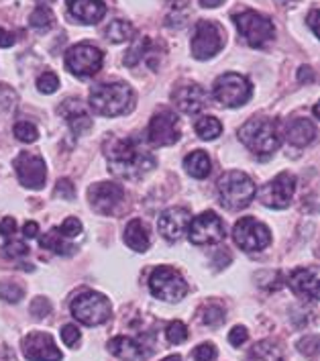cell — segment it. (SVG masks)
Wrapping results in <instances>:
<instances>
[{
  "mask_svg": "<svg viewBox=\"0 0 320 361\" xmlns=\"http://www.w3.org/2000/svg\"><path fill=\"white\" fill-rule=\"evenodd\" d=\"M106 161L114 176L123 180H141L155 168L153 153L137 137L116 139L106 149Z\"/></svg>",
  "mask_w": 320,
  "mask_h": 361,
  "instance_id": "cell-1",
  "label": "cell"
},
{
  "mask_svg": "<svg viewBox=\"0 0 320 361\" xmlns=\"http://www.w3.org/2000/svg\"><path fill=\"white\" fill-rule=\"evenodd\" d=\"M90 109L102 116H121L129 114L135 106V92L127 82H106L92 86L90 90Z\"/></svg>",
  "mask_w": 320,
  "mask_h": 361,
  "instance_id": "cell-2",
  "label": "cell"
},
{
  "mask_svg": "<svg viewBox=\"0 0 320 361\" xmlns=\"http://www.w3.org/2000/svg\"><path fill=\"white\" fill-rule=\"evenodd\" d=\"M239 141L245 145L247 149L259 157H269L273 152H278L282 139L278 133V125L271 118L265 116H253L249 118L245 125L239 127Z\"/></svg>",
  "mask_w": 320,
  "mask_h": 361,
  "instance_id": "cell-3",
  "label": "cell"
},
{
  "mask_svg": "<svg viewBox=\"0 0 320 361\" xmlns=\"http://www.w3.org/2000/svg\"><path fill=\"white\" fill-rule=\"evenodd\" d=\"M221 204L228 210H241L247 209L251 204V200L255 198V184L253 180L247 176L245 171H226L219 178L216 184Z\"/></svg>",
  "mask_w": 320,
  "mask_h": 361,
  "instance_id": "cell-4",
  "label": "cell"
},
{
  "mask_svg": "<svg viewBox=\"0 0 320 361\" xmlns=\"http://www.w3.org/2000/svg\"><path fill=\"white\" fill-rule=\"evenodd\" d=\"M233 20L237 25V31L241 33V37L245 39L247 45L261 49L265 45H269L276 37V27L271 19L264 17L261 13L255 11H241L237 15H233Z\"/></svg>",
  "mask_w": 320,
  "mask_h": 361,
  "instance_id": "cell-5",
  "label": "cell"
},
{
  "mask_svg": "<svg viewBox=\"0 0 320 361\" xmlns=\"http://www.w3.org/2000/svg\"><path fill=\"white\" fill-rule=\"evenodd\" d=\"M253 94V86L245 76L241 74H235V72H228L223 74L214 80V86H212V96L214 100L226 106V109H239L247 104V100Z\"/></svg>",
  "mask_w": 320,
  "mask_h": 361,
  "instance_id": "cell-6",
  "label": "cell"
},
{
  "mask_svg": "<svg viewBox=\"0 0 320 361\" xmlns=\"http://www.w3.org/2000/svg\"><path fill=\"white\" fill-rule=\"evenodd\" d=\"M72 317L86 326H98L111 317V302L104 294L86 290L72 300Z\"/></svg>",
  "mask_w": 320,
  "mask_h": 361,
  "instance_id": "cell-7",
  "label": "cell"
},
{
  "mask_svg": "<svg viewBox=\"0 0 320 361\" xmlns=\"http://www.w3.org/2000/svg\"><path fill=\"white\" fill-rule=\"evenodd\" d=\"M149 292L164 302H180L188 294V284L178 269L161 266L151 271Z\"/></svg>",
  "mask_w": 320,
  "mask_h": 361,
  "instance_id": "cell-8",
  "label": "cell"
},
{
  "mask_svg": "<svg viewBox=\"0 0 320 361\" xmlns=\"http://www.w3.org/2000/svg\"><path fill=\"white\" fill-rule=\"evenodd\" d=\"M192 56L200 61H207L216 56L225 47V29L214 20H198L192 37Z\"/></svg>",
  "mask_w": 320,
  "mask_h": 361,
  "instance_id": "cell-9",
  "label": "cell"
},
{
  "mask_svg": "<svg viewBox=\"0 0 320 361\" xmlns=\"http://www.w3.org/2000/svg\"><path fill=\"white\" fill-rule=\"evenodd\" d=\"M102 61H104L102 49H98L92 43H78L66 54V68L70 74L78 78L96 76L102 68Z\"/></svg>",
  "mask_w": 320,
  "mask_h": 361,
  "instance_id": "cell-10",
  "label": "cell"
},
{
  "mask_svg": "<svg viewBox=\"0 0 320 361\" xmlns=\"http://www.w3.org/2000/svg\"><path fill=\"white\" fill-rule=\"evenodd\" d=\"M233 239L239 245V249H243L245 253H259L269 247L271 233L264 223L255 221L253 216H243L233 227Z\"/></svg>",
  "mask_w": 320,
  "mask_h": 361,
  "instance_id": "cell-11",
  "label": "cell"
},
{
  "mask_svg": "<svg viewBox=\"0 0 320 361\" xmlns=\"http://www.w3.org/2000/svg\"><path fill=\"white\" fill-rule=\"evenodd\" d=\"M188 235L194 245H216L225 241V223L214 210H207L190 221Z\"/></svg>",
  "mask_w": 320,
  "mask_h": 361,
  "instance_id": "cell-12",
  "label": "cell"
},
{
  "mask_svg": "<svg viewBox=\"0 0 320 361\" xmlns=\"http://www.w3.org/2000/svg\"><path fill=\"white\" fill-rule=\"evenodd\" d=\"M294 192H296V178L288 171H282L259 190V200L267 209L283 210L290 207Z\"/></svg>",
  "mask_w": 320,
  "mask_h": 361,
  "instance_id": "cell-13",
  "label": "cell"
},
{
  "mask_svg": "<svg viewBox=\"0 0 320 361\" xmlns=\"http://www.w3.org/2000/svg\"><path fill=\"white\" fill-rule=\"evenodd\" d=\"M88 200L98 214L113 216L125 204V188L114 182H96L88 190Z\"/></svg>",
  "mask_w": 320,
  "mask_h": 361,
  "instance_id": "cell-14",
  "label": "cell"
},
{
  "mask_svg": "<svg viewBox=\"0 0 320 361\" xmlns=\"http://www.w3.org/2000/svg\"><path fill=\"white\" fill-rule=\"evenodd\" d=\"M182 137L180 118L170 109H159L149 121V141L157 147H168L178 143Z\"/></svg>",
  "mask_w": 320,
  "mask_h": 361,
  "instance_id": "cell-15",
  "label": "cell"
},
{
  "mask_svg": "<svg viewBox=\"0 0 320 361\" xmlns=\"http://www.w3.org/2000/svg\"><path fill=\"white\" fill-rule=\"evenodd\" d=\"M13 168L17 171V178H19V182L25 188H29V190H41L45 186L47 168H45L43 157H39L35 153L23 152L13 161Z\"/></svg>",
  "mask_w": 320,
  "mask_h": 361,
  "instance_id": "cell-16",
  "label": "cell"
},
{
  "mask_svg": "<svg viewBox=\"0 0 320 361\" xmlns=\"http://www.w3.org/2000/svg\"><path fill=\"white\" fill-rule=\"evenodd\" d=\"M23 355L29 361H61L63 355L49 333L35 331L23 339Z\"/></svg>",
  "mask_w": 320,
  "mask_h": 361,
  "instance_id": "cell-17",
  "label": "cell"
},
{
  "mask_svg": "<svg viewBox=\"0 0 320 361\" xmlns=\"http://www.w3.org/2000/svg\"><path fill=\"white\" fill-rule=\"evenodd\" d=\"M171 100L184 114H196L207 106L208 94L196 82H182L173 88Z\"/></svg>",
  "mask_w": 320,
  "mask_h": 361,
  "instance_id": "cell-18",
  "label": "cell"
},
{
  "mask_svg": "<svg viewBox=\"0 0 320 361\" xmlns=\"http://www.w3.org/2000/svg\"><path fill=\"white\" fill-rule=\"evenodd\" d=\"M190 210L182 209V207H173V209L164 210L157 219V228L161 233V237L170 243H176L180 241L186 233H188L190 227Z\"/></svg>",
  "mask_w": 320,
  "mask_h": 361,
  "instance_id": "cell-19",
  "label": "cell"
},
{
  "mask_svg": "<svg viewBox=\"0 0 320 361\" xmlns=\"http://www.w3.org/2000/svg\"><path fill=\"white\" fill-rule=\"evenodd\" d=\"M319 282L320 276L316 267H300V269L292 271L288 278V284L292 288V292L306 298V300H310V302L319 300Z\"/></svg>",
  "mask_w": 320,
  "mask_h": 361,
  "instance_id": "cell-20",
  "label": "cell"
},
{
  "mask_svg": "<svg viewBox=\"0 0 320 361\" xmlns=\"http://www.w3.org/2000/svg\"><path fill=\"white\" fill-rule=\"evenodd\" d=\"M66 6L70 17L82 25H96L106 15L104 0H66Z\"/></svg>",
  "mask_w": 320,
  "mask_h": 361,
  "instance_id": "cell-21",
  "label": "cell"
},
{
  "mask_svg": "<svg viewBox=\"0 0 320 361\" xmlns=\"http://www.w3.org/2000/svg\"><path fill=\"white\" fill-rule=\"evenodd\" d=\"M59 114L68 121L70 129L75 135L88 133L92 129V116L88 111L82 106V102L78 98H68L61 106H59Z\"/></svg>",
  "mask_w": 320,
  "mask_h": 361,
  "instance_id": "cell-22",
  "label": "cell"
},
{
  "mask_svg": "<svg viewBox=\"0 0 320 361\" xmlns=\"http://www.w3.org/2000/svg\"><path fill=\"white\" fill-rule=\"evenodd\" d=\"M285 141L294 147H306L316 139V125L310 118H292L285 125Z\"/></svg>",
  "mask_w": 320,
  "mask_h": 361,
  "instance_id": "cell-23",
  "label": "cell"
},
{
  "mask_svg": "<svg viewBox=\"0 0 320 361\" xmlns=\"http://www.w3.org/2000/svg\"><path fill=\"white\" fill-rule=\"evenodd\" d=\"M123 239H125L127 247L133 249V251H137V253H145L151 245L149 228L145 227V223L139 221V219H133L131 223L125 227Z\"/></svg>",
  "mask_w": 320,
  "mask_h": 361,
  "instance_id": "cell-24",
  "label": "cell"
},
{
  "mask_svg": "<svg viewBox=\"0 0 320 361\" xmlns=\"http://www.w3.org/2000/svg\"><path fill=\"white\" fill-rule=\"evenodd\" d=\"M109 351L116 355L118 360H125V361H139L145 357V353H143V347L139 345V343L131 339V337H113L111 341H109Z\"/></svg>",
  "mask_w": 320,
  "mask_h": 361,
  "instance_id": "cell-25",
  "label": "cell"
},
{
  "mask_svg": "<svg viewBox=\"0 0 320 361\" xmlns=\"http://www.w3.org/2000/svg\"><path fill=\"white\" fill-rule=\"evenodd\" d=\"M184 170L188 171L192 178H196V180H204V178L210 176L212 161H210L207 152L196 149V152H192L190 155L184 157Z\"/></svg>",
  "mask_w": 320,
  "mask_h": 361,
  "instance_id": "cell-26",
  "label": "cell"
},
{
  "mask_svg": "<svg viewBox=\"0 0 320 361\" xmlns=\"http://www.w3.org/2000/svg\"><path fill=\"white\" fill-rule=\"evenodd\" d=\"M245 361H285V357L273 341H259L249 349Z\"/></svg>",
  "mask_w": 320,
  "mask_h": 361,
  "instance_id": "cell-27",
  "label": "cell"
},
{
  "mask_svg": "<svg viewBox=\"0 0 320 361\" xmlns=\"http://www.w3.org/2000/svg\"><path fill=\"white\" fill-rule=\"evenodd\" d=\"M39 243H41V247L43 249H49V251H54L57 255H72V253H74V245L57 231V227L51 228L49 233H45V235L39 239Z\"/></svg>",
  "mask_w": 320,
  "mask_h": 361,
  "instance_id": "cell-28",
  "label": "cell"
},
{
  "mask_svg": "<svg viewBox=\"0 0 320 361\" xmlns=\"http://www.w3.org/2000/svg\"><path fill=\"white\" fill-rule=\"evenodd\" d=\"M194 131L204 141H214L219 135L223 133V125L216 116H200L194 125Z\"/></svg>",
  "mask_w": 320,
  "mask_h": 361,
  "instance_id": "cell-29",
  "label": "cell"
},
{
  "mask_svg": "<svg viewBox=\"0 0 320 361\" xmlns=\"http://www.w3.org/2000/svg\"><path fill=\"white\" fill-rule=\"evenodd\" d=\"M104 33H106V39L113 41V43H125V41H129L133 37L135 29H133V25L129 20L116 19L106 27Z\"/></svg>",
  "mask_w": 320,
  "mask_h": 361,
  "instance_id": "cell-30",
  "label": "cell"
},
{
  "mask_svg": "<svg viewBox=\"0 0 320 361\" xmlns=\"http://www.w3.org/2000/svg\"><path fill=\"white\" fill-rule=\"evenodd\" d=\"M29 25L33 27V29H37V31H49L54 25H56V17H54V13H51V8L49 6H37L33 13H31V17H29Z\"/></svg>",
  "mask_w": 320,
  "mask_h": 361,
  "instance_id": "cell-31",
  "label": "cell"
},
{
  "mask_svg": "<svg viewBox=\"0 0 320 361\" xmlns=\"http://www.w3.org/2000/svg\"><path fill=\"white\" fill-rule=\"evenodd\" d=\"M149 54V39L147 37H139L135 43H133L131 47H129V51L125 54V66H129V68H135L143 57Z\"/></svg>",
  "mask_w": 320,
  "mask_h": 361,
  "instance_id": "cell-32",
  "label": "cell"
},
{
  "mask_svg": "<svg viewBox=\"0 0 320 361\" xmlns=\"http://www.w3.org/2000/svg\"><path fill=\"white\" fill-rule=\"evenodd\" d=\"M15 137L23 141V143H35L39 139V131L37 127L33 123H27V121H19L13 129Z\"/></svg>",
  "mask_w": 320,
  "mask_h": 361,
  "instance_id": "cell-33",
  "label": "cell"
},
{
  "mask_svg": "<svg viewBox=\"0 0 320 361\" xmlns=\"http://www.w3.org/2000/svg\"><path fill=\"white\" fill-rule=\"evenodd\" d=\"M166 337L173 345H180V343H184L188 339V326L182 323V321H171L166 326Z\"/></svg>",
  "mask_w": 320,
  "mask_h": 361,
  "instance_id": "cell-34",
  "label": "cell"
},
{
  "mask_svg": "<svg viewBox=\"0 0 320 361\" xmlns=\"http://www.w3.org/2000/svg\"><path fill=\"white\" fill-rule=\"evenodd\" d=\"M23 296H25V290L19 284H15V282H2L0 284V298L2 300L15 305V302H19Z\"/></svg>",
  "mask_w": 320,
  "mask_h": 361,
  "instance_id": "cell-35",
  "label": "cell"
},
{
  "mask_svg": "<svg viewBox=\"0 0 320 361\" xmlns=\"http://www.w3.org/2000/svg\"><path fill=\"white\" fill-rule=\"evenodd\" d=\"M59 88V78L54 72H43L37 78V90L41 94H54Z\"/></svg>",
  "mask_w": 320,
  "mask_h": 361,
  "instance_id": "cell-36",
  "label": "cell"
},
{
  "mask_svg": "<svg viewBox=\"0 0 320 361\" xmlns=\"http://www.w3.org/2000/svg\"><path fill=\"white\" fill-rule=\"evenodd\" d=\"M202 323L208 326H219L221 323H225V310L216 305L207 306L202 312Z\"/></svg>",
  "mask_w": 320,
  "mask_h": 361,
  "instance_id": "cell-37",
  "label": "cell"
},
{
  "mask_svg": "<svg viewBox=\"0 0 320 361\" xmlns=\"http://www.w3.org/2000/svg\"><path fill=\"white\" fill-rule=\"evenodd\" d=\"M57 231L70 241V239H75V237L82 235V223H80L75 216H70V219H66V221L61 223V227L57 228Z\"/></svg>",
  "mask_w": 320,
  "mask_h": 361,
  "instance_id": "cell-38",
  "label": "cell"
},
{
  "mask_svg": "<svg viewBox=\"0 0 320 361\" xmlns=\"http://www.w3.org/2000/svg\"><path fill=\"white\" fill-rule=\"evenodd\" d=\"M194 361H214L216 360V347L212 343H200L194 353H192Z\"/></svg>",
  "mask_w": 320,
  "mask_h": 361,
  "instance_id": "cell-39",
  "label": "cell"
},
{
  "mask_svg": "<svg viewBox=\"0 0 320 361\" xmlns=\"http://www.w3.org/2000/svg\"><path fill=\"white\" fill-rule=\"evenodd\" d=\"M80 339H82V333H80V329L75 324H66L61 329V341L66 343L68 347H75L80 343Z\"/></svg>",
  "mask_w": 320,
  "mask_h": 361,
  "instance_id": "cell-40",
  "label": "cell"
},
{
  "mask_svg": "<svg viewBox=\"0 0 320 361\" xmlns=\"http://www.w3.org/2000/svg\"><path fill=\"white\" fill-rule=\"evenodd\" d=\"M2 249H4L2 253L6 257H11V259H19V257H25L29 253V247L25 243H20V241H11V243H6Z\"/></svg>",
  "mask_w": 320,
  "mask_h": 361,
  "instance_id": "cell-41",
  "label": "cell"
},
{
  "mask_svg": "<svg viewBox=\"0 0 320 361\" xmlns=\"http://www.w3.org/2000/svg\"><path fill=\"white\" fill-rule=\"evenodd\" d=\"M15 102H17L15 90H11L6 84H0V106H2V109H13Z\"/></svg>",
  "mask_w": 320,
  "mask_h": 361,
  "instance_id": "cell-42",
  "label": "cell"
},
{
  "mask_svg": "<svg viewBox=\"0 0 320 361\" xmlns=\"http://www.w3.org/2000/svg\"><path fill=\"white\" fill-rule=\"evenodd\" d=\"M56 194L59 198H63V200H72L75 196L74 184L70 180H59L56 186Z\"/></svg>",
  "mask_w": 320,
  "mask_h": 361,
  "instance_id": "cell-43",
  "label": "cell"
},
{
  "mask_svg": "<svg viewBox=\"0 0 320 361\" xmlns=\"http://www.w3.org/2000/svg\"><path fill=\"white\" fill-rule=\"evenodd\" d=\"M249 339V333H247L245 326H235L230 333H228V343L233 345V347H241L243 343H247Z\"/></svg>",
  "mask_w": 320,
  "mask_h": 361,
  "instance_id": "cell-44",
  "label": "cell"
},
{
  "mask_svg": "<svg viewBox=\"0 0 320 361\" xmlns=\"http://www.w3.org/2000/svg\"><path fill=\"white\" fill-rule=\"evenodd\" d=\"M298 347H300V351L304 355H316V351H319V337H304L300 343H298Z\"/></svg>",
  "mask_w": 320,
  "mask_h": 361,
  "instance_id": "cell-45",
  "label": "cell"
},
{
  "mask_svg": "<svg viewBox=\"0 0 320 361\" xmlns=\"http://www.w3.org/2000/svg\"><path fill=\"white\" fill-rule=\"evenodd\" d=\"M31 312L37 317V319H43L51 312V305L45 300V298H35V302L31 305Z\"/></svg>",
  "mask_w": 320,
  "mask_h": 361,
  "instance_id": "cell-46",
  "label": "cell"
},
{
  "mask_svg": "<svg viewBox=\"0 0 320 361\" xmlns=\"http://www.w3.org/2000/svg\"><path fill=\"white\" fill-rule=\"evenodd\" d=\"M15 231H17V221H15L13 216H4V219H0V235H2L4 239L13 237V235H15Z\"/></svg>",
  "mask_w": 320,
  "mask_h": 361,
  "instance_id": "cell-47",
  "label": "cell"
},
{
  "mask_svg": "<svg viewBox=\"0 0 320 361\" xmlns=\"http://www.w3.org/2000/svg\"><path fill=\"white\" fill-rule=\"evenodd\" d=\"M298 82H304V84L314 82V70L310 66H302L300 70H298Z\"/></svg>",
  "mask_w": 320,
  "mask_h": 361,
  "instance_id": "cell-48",
  "label": "cell"
},
{
  "mask_svg": "<svg viewBox=\"0 0 320 361\" xmlns=\"http://www.w3.org/2000/svg\"><path fill=\"white\" fill-rule=\"evenodd\" d=\"M39 233V225L35 221H29V223H25V227H23V235L27 237V239H35Z\"/></svg>",
  "mask_w": 320,
  "mask_h": 361,
  "instance_id": "cell-49",
  "label": "cell"
},
{
  "mask_svg": "<svg viewBox=\"0 0 320 361\" xmlns=\"http://www.w3.org/2000/svg\"><path fill=\"white\" fill-rule=\"evenodd\" d=\"M11 45H15V33L0 29V47H11Z\"/></svg>",
  "mask_w": 320,
  "mask_h": 361,
  "instance_id": "cell-50",
  "label": "cell"
},
{
  "mask_svg": "<svg viewBox=\"0 0 320 361\" xmlns=\"http://www.w3.org/2000/svg\"><path fill=\"white\" fill-rule=\"evenodd\" d=\"M316 20H319V11L314 8V11H310V15H308V19H306V23H308V27L312 29V33L319 37V25H316Z\"/></svg>",
  "mask_w": 320,
  "mask_h": 361,
  "instance_id": "cell-51",
  "label": "cell"
},
{
  "mask_svg": "<svg viewBox=\"0 0 320 361\" xmlns=\"http://www.w3.org/2000/svg\"><path fill=\"white\" fill-rule=\"evenodd\" d=\"M221 2H223V0H200V4H202L204 8H216Z\"/></svg>",
  "mask_w": 320,
  "mask_h": 361,
  "instance_id": "cell-52",
  "label": "cell"
},
{
  "mask_svg": "<svg viewBox=\"0 0 320 361\" xmlns=\"http://www.w3.org/2000/svg\"><path fill=\"white\" fill-rule=\"evenodd\" d=\"M161 361H182V357L180 355H170V357H166V360Z\"/></svg>",
  "mask_w": 320,
  "mask_h": 361,
  "instance_id": "cell-53",
  "label": "cell"
},
{
  "mask_svg": "<svg viewBox=\"0 0 320 361\" xmlns=\"http://www.w3.org/2000/svg\"><path fill=\"white\" fill-rule=\"evenodd\" d=\"M37 2H43V6H45V4H49V2H56V0H37Z\"/></svg>",
  "mask_w": 320,
  "mask_h": 361,
  "instance_id": "cell-54",
  "label": "cell"
},
{
  "mask_svg": "<svg viewBox=\"0 0 320 361\" xmlns=\"http://www.w3.org/2000/svg\"><path fill=\"white\" fill-rule=\"evenodd\" d=\"M283 2H292V0H283Z\"/></svg>",
  "mask_w": 320,
  "mask_h": 361,
  "instance_id": "cell-55",
  "label": "cell"
}]
</instances>
